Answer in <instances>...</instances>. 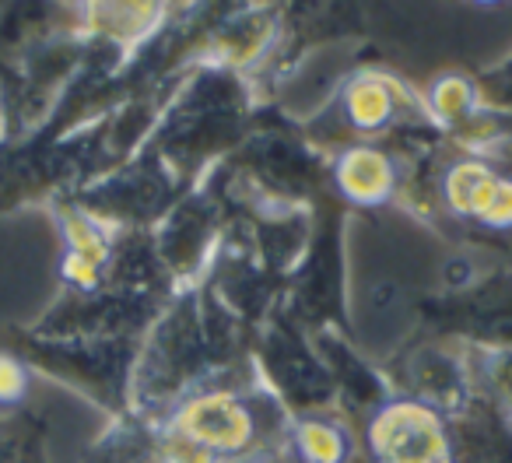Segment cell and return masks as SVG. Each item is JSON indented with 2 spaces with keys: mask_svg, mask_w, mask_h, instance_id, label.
Returning a JSON list of instances; mask_svg holds the SVG:
<instances>
[{
  "mask_svg": "<svg viewBox=\"0 0 512 463\" xmlns=\"http://www.w3.org/2000/svg\"><path fill=\"white\" fill-rule=\"evenodd\" d=\"M376 439L393 456V463H446V449H442L435 425L428 421V414L411 411V407L390 414L379 425Z\"/></svg>",
  "mask_w": 512,
  "mask_h": 463,
  "instance_id": "obj_1",
  "label": "cell"
},
{
  "mask_svg": "<svg viewBox=\"0 0 512 463\" xmlns=\"http://www.w3.org/2000/svg\"><path fill=\"white\" fill-rule=\"evenodd\" d=\"M186 428L200 442H211V446H232V442L246 439V418L225 397L204 400V404L193 407L190 418H186Z\"/></svg>",
  "mask_w": 512,
  "mask_h": 463,
  "instance_id": "obj_2",
  "label": "cell"
}]
</instances>
